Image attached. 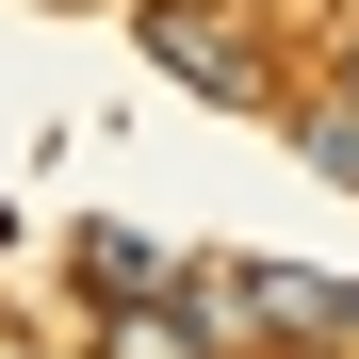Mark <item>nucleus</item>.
Wrapping results in <instances>:
<instances>
[{
    "label": "nucleus",
    "instance_id": "39448f33",
    "mask_svg": "<svg viewBox=\"0 0 359 359\" xmlns=\"http://www.w3.org/2000/svg\"><path fill=\"white\" fill-rule=\"evenodd\" d=\"M294 147H311V180H343V196H359V98H327V114H311Z\"/></svg>",
    "mask_w": 359,
    "mask_h": 359
},
{
    "label": "nucleus",
    "instance_id": "f257e3e1",
    "mask_svg": "<svg viewBox=\"0 0 359 359\" xmlns=\"http://www.w3.org/2000/svg\"><path fill=\"white\" fill-rule=\"evenodd\" d=\"M131 49H147V66L163 82H196V98H229V114H262V33L245 17H229V0H131Z\"/></svg>",
    "mask_w": 359,
    "mask_h": 359
},
{
    "label": "nucleus",
    "instance_id": "423d86ee",
    "mask_svg": "<svg viewBox=\"0 0 359 359\" xmlns=\"http://www.w3.org/2000/svg\"><path fill=\"white\" fill-rule=\"evenodd\" d=\"M343 98H359V33H343Z\"/></svg>",
    "mask_w": 359,
    "mask_h": 359
},
{
    "label": "nucleus",
    "instance_id": "20e7f679",
    "mask_svg": "<svg viewBox=\"0 0 359 359\" xmlns=\"http://www.w3.org/2000/svg\"><path fill=\"white\" fill-rule=\"evenodd\" d=\"M82 278H98V311H114V294H180L196 262H180V245H147V229H98V245H82Z\"/></svg>",
    "mask_w": 359,
    "mask_h": 359
},
{
    "label": "nucleus",
    "instance_id": "f03ea898",
    "mask_svg": "<svg viewBox=\"0 0 359 359\" xmlns=\"http://www.w3.org/2000/svg\"><path fill=\"white\" fill-rule=\"evenodd\" d=\"M212 327H294V343H343V327H359V278H262V262H229V278H212Z\"/></svg>",
    "mask_w": 359,
    "mask_h": 359
},
{
    "label": "nucleus",
    "instance_id": "7ed1b4c3",
    "mask_svg": "<svg viewBox=\"0 0 359 359\" xmlns=\"http://www.w3.org/2000/svg\"><path fill=\"white\" fill-rule=\"evenodd\" d=\"M98 343H114V359H212L229 327H212V311H180V294H114V327H98Z\"/></svg>",
    "mask_w": 359,
    "mask_h": 359
}]
</instances>
